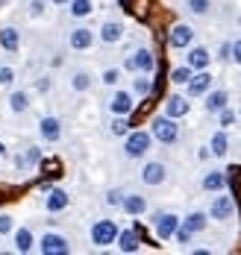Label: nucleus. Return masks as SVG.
Returning a JSON list of instances; mask_svg holds the SVG:
<instances>
[{"mask_svg": "<svg viewBox=\"0 0 241 255\" xmlns=\"http://www.w3.org/2000/svg\"><path fill=\"white\" fill-rule=\"evenodd\" d=\"M150 135H153L159 144H177V138H180V127H177L174 118L159 115V118H153V124H150Z\"/></svg>", "mask_w": 241, "mask_h": 255, "instance_id": "f257e3e1", "label": "nucleus"}, {"mask_svg": "<svg viewBox=\"0 0 241 255\" xmlns=\"http://www.w3.org/2000/svg\"><path fill=\"white\" fill-rule=\"evenodd\" d=\"M150 144H153V135H150V132H144V129H135V132H127L124 153L130 155V158H141V155H147Z\"/></svg>", "mask_w": 241, "mask_h": 255, "instance_id": "f03ea898", "label": "nucleus"}, {"mask_svg": "<svg viewBox=\"0 0 241 255\" xmlns=\"http://www.w3.org/2000/svg\"><path fill=\"white\" fill-rule=\"evenodd\" d=\"M124 68L133 71V74H153V71H156V56L147 50V47H138L133 56H127Z\"/></svg>", "mask_w": 241, "mask_h": 255, "instance_id": "7ed1b4c3", "label": "nucleus"}, {"mask_svg": "<svg viewBox=\"0 0 241 255\" xmlns=\"http://www.w3.org/2000/svg\"><path fill=\"white\" fill-rule=\"evenodd\" d=\"M38 253L41 255H68L71 253V244L59 232H44L41 241H38Z\"/></svg>", "mask_w": 241, "mask_h": 255, "instance_id": "20e7f679", "label": "nucleus"}, {"mask_svg": "<svg viewBox=\"0 0 241 255\" xmlns=\"http://www.w3.org/2000/svg\"><path fill=\"white\" fill-rule=\"evenodd\" d=\"M118 223L115 220H97L94 226H91V244L94 247H109V244H115V238H118Z\"/></svg>", "mask_w": 241, "mask_h": 255, "instance_id": "39448f33", "label": "nucleus"}, {"mask_svg": "<svg viewBox=\"0 0 241 255\" xmlns=\"http://www.w3.org/2000/svg\"><path fill=\"white\" fill-rule=\"evenodd\" d=\"M177 226H180V217L171 214V211H159V214L153 217V232H156L159 241H171L174 232H177Z\"/></svg>", "mask_w": 241, "mask_h": 255, "instance_id": "423d86ee", "label": "nucleus"}, {"mask_svg": "<svg viewBox=\"0 0 241 255\" xmlns=\"http://www.w3.org/2000/svg\"><path fill=\"white\" fill-rule=\"evenodd\" d=\"M233 214H236V200L221 191V197H215L212 205H209V217L224 223V220H233Z\"/></svg>", "mask_w": 241, "mask_h": 255, "instance_id": "0eeeda50", "label": "nucleus"}, {"mask_svg": "<svg viewBox=\"0 0 241 255\" xmlns=\"http://www.w3.org/2000/svg\"><path fill=\"white\" fill-rule=\"evenodd\" d=\"M191 41H194V29H191L188 24H174L171 26L168 44H171L174 50H186V47H191Z\"/></svg>", "mask_w": 241, "mask_h": 255, "instance_id": "6e6552de", "label": "nucleus"}, {"mask_svg": "<svg viewBox=\"0 0 241 255\" xmlns=\"http://www.w3.org/2000/svg\"><path fill=\"white\" fill-rule=\"evenodd\" d=\"M209 88H212V74H209V71H197V74H191V79L186 82L188 97H203Z\"/></svg>", "mask_w": 241, "mask_h": 255, "instance_id": "1a4fd4ad", "label": "nucleus"}, {"mask_svg": "<svg viewBox=\"0 0 241 255\" xmlns=\"http://www.w3.org/2000/svg\"><path fill=\"white\" fill-rule=\"evenodd\" d=\"M38 135H41L47 144H56V141L62 138V121L53 118V115H44V118L38 121Z\"/></svg>", "mask_w": 241, "mask_h": 255, "instance_id": "9d476101", "label": "nucleus"}, {"mask_svg": "<svg viewBox=\"0 0 241 255\" xmlns=\"http://www.w3.org/2000/svg\"><path fill=\"white\" fill-rule=\"evenodd\" d=\"M165 179H168V167H165L162 161H147V164L141 167V182H144V185H153V188H156Z\"/></svg>", "mask_w": 241, "mask_h": 255, "instance_id": "9b49d317", "label": "nucleus"}, {"mask_svg": "<svg viewBox=\"0 0 241 255\" xmlns=\"http://www.w3.org/2000/svg\"><path fill=\"white\" fill-rule=\"evenodd\" d=\"M133 109H135V103H133V94L130 91H115V97L109 100V112L112 115H133Z\"/></svg>", "mask_w": 241, "mask_h": 255, "instance_id": "f8f14e48", "label": "nucleus"}, {"mask_svg": "<svg viewBox=\"0 0 241 255\" xmlns=\"http://www.w3.org/2000/svg\"><path fill=\"white\" fill-rule=\"evenodd\" d=\"M71 203V197H68V191H62V188H47V200H44V208L50 211V214H59V211H65Z\"/></svg>", "mask_w": 241, "mask_h": 255, "instance_id": "ddd939ff", "label": "nucleus"}, {"mask_svg": "<svg viewBox=\"0 0 241 255\" xmlns=\"http://www.w3.org/2000/svg\"><path fill=\"white\" fill-rule=\"evenodd\" d=\"M68 44H71V50H88L94 44V32L88 26H77V29H71Z\"/></svg>", "mask_w": 241, "mask_h": 255, "instance_id": "4468645a", "label": "nucleus"}, {"mask_svg": "<svg viewBox=\"0 0 241 255\" xmlns=\"http://www.w3.org/2000/svg\"><path fill=\"white\" fill-rule=\"evenodd\" d=\"M115 244H118L121 253H138V247H141V235H138V229H124V232H118Z\"/></svg>", "mask_w": 241, "mask_h": 255, "instance_id": "2eb2a0df", "label": "nucleus"}, {"mask_svg": "<svg viewBox=\"0 0 241 255\" xmlns=\"http://www.w3.org/2000/svg\"><path fill=\"white\" fill-rule=\"evenodd\" d=\"M0 47L6 53L21 50V32H18V26H0Z\"/></svg>", "mask_w": 241, "mask_h": 255, "instance_id": "dca6fc26", "label": "nucleus"}, {"mask_svg": "<svg viewBox=\"0 0 241 255\" xmlns=\"http://www.w3.org/2000/svg\"><path fill=\"white\" fill-rule=\"evenodd\" d=\"M188 109H191V103H188L186 97H180V94H171V97H168V103H165V115H168V118H174V121L186 118Z\"/></svg>", "mask_w": 241, "mask_h": 255, "instance_id": "f3484780", "label": "nucleus"}, {"mask_svg": "<svg viewBox=\"0 0 241 255\" xmlns=\"http://www.w3.org/2000/svg\"><path fill=\"white\" fill-rule=\"evenodd\" d=\"M203 97H206L203 106H206V112H209V115H218L221 109H227V106H230V94H227L224 88H218V91H206Z\"/></svg>", "mask_w": 241, "mask_h": 255, "instance_id": "a211bd4d", "label": "nucleus"}, {"mask_svg": "<svg viewBox=\"0 0 241 255\" xmlns=\"http://www.w3.org/2000/svg\"><path fill=\"white\" fill-rule=\"evenodd\" d=\"M209 62H212V56H209L206 47H191L188 56H186V65L191 68V71H206V68H209Z\"/></svg>", "mask_w": 241, "mask_h": 255, "instance_id": "6ab92c4d", "label": "nucleus"}, {"mask_svg": "<svg viewBox=\"0 0 241 255\" xmlns=\"http://www.w3.org/2000/svg\"><path fill=\"white\" fill-rule=\"evenodd\" d=\"M124 38V24L121 21H103L100 26V41L103 44H118Z\"/></svg>", "mask_w": 241, "mask_h": 255, "instance_id": "aec40b11", "label": "nucleus"}, {"mask_svg": "<svg viewBox=\"0 0 241 255\" xmlns=\"http://www.w3.org/2000/svg\"><path fill=\"white\" fill-rule=\"evenodd\" d=\"M121 208H124L127 214L138 217V214H144V211H147V200H144L141 194H124V200H121Z\"/></svg>", "mask_w": 241, "mask_h": 255, "instance_id": "412c9836", "label": "nucleus"}, {"mask_svg": "<svg viewBox=\"0 0 241 255\" xmlns=\"http://www.w3.org/2000/svg\"><path fill=\"white\" fill-rule=\"evenodd\" d=\"M200 188L209 191V194H221V191L227 188V176H224L221 170H209V173L203 176V182H200Z\"/></svg>", "mask_w": 241, "mask_h": 255, "instance_id": "4be33fe9", "label": "nucleus"}, {"mask_svg": "<svg viewBox=\"0 0 241 255\" xmlns=\"http://www.w3.org/2000/svg\"><path fill=\"white\" fill-rule=\"evenodd\" d=\"M180 223H183V226H186L191 235H197V232L206 229V223H209V214H203V211H191L186 220H180Z\"/></svg>", "mask_w": 241, "mask_h": 255, "instance_id": "5701e85b", "label": "nucleus"}, {"mask_svg": "<svg viewBox=\"0 0 241 255\" xmlns=\"http://www.w3.org/2000/svg\"><path fill=\"white\" fill-rule=\"evenodd\" d=\"M6 103H9V112H12V115H24L29 109V94L27 91H12Z\"/></svg>", "mask_w": 241, "mask_h": 255, "instance_id": "b1692460", "label": "nucleus"}, {"mask_svg": "<svg viewBox=\"0 0 241 255\" xmlns=\"http://www.w3.org/2000/svg\"><path fill=\"white\" fill-rule=\"evenodd\" d=\"M227 150H230V138H227V132H215L212 141H209V153L212 155H227Z\"/></svg>", "mask_w": 241, "mask_h": 255, "instance_id": "393cba45", "label": "nucleus"}, {"mask_svg": "<svg viewBox=\"0 0 241 255\" xmlns=\"http://www.w3.org/2000/svg\"><path fill=\"white\" fill-rule=\"evenodd\" d=\"M32 244H35V238H32L29 229H15V250H18V253H29Z\"/></svg>", "mask_w": 241, "mask_h": 255, "instance_id": "a878e982", "label": "nucleus"}, {"mask_svg": "<svg viewBox=\"0 0 241 255\" xmlns=\"http://www.w3.org/2000/svg\"><path fill=\"white\" fill-rule=\"evenodd\" d=\"M68 6H71V15L74 18H88L94 12V3L91 0H68Z\"/></svg>", "mask_w": 241, "mask_h": 255, "instance_id": "bb28decb", "label": "nucleus"}, {"mask_svg": "<svg viewBox=\"0 0 241 255\" xmlns=\"http://www.w3.org/2000/svg\"><path fill=\"white\" fill-rule=\"evenodd\" d=\"M71 88H74V91H88V88H91V74H88V71H77L74 79H71Z\"/></svg>", "mask_w": 241, "mask_h": 255, "instance_id": "cd10ccee", "label": "nucleus"}, {"mask_svg": "<svg viewBox=\"0 0 241 255\" xmlns=\"http://www.w3.org/2000/svg\"><path fill=\"white\" fill-rule=\"evenodd\" d=\"M150 91H153V82L147 77H135L133 79V94H138V97H150Z\"/></svg>", "mask_w": 241, "mask_h": 255, "instance_id": "c85d7f7f", "label": "nucleus"}, {"mask_svg": "<svg viewBox=\"0 0 241 255\" xmlns=\"http://www.w3.org/2000/svg\"><path fill=\"white\" fill-rule=\"evenodd\" d=\"M191 74H194V71H191L188 65H180V68L171 71V82H174V85H186L188 79H191Z\"/></svg>", "mask_w": 241, "mask_h": 255, "instance_id": "c756f323", "label": "nucleus"}, {"mask_svg": "<svg viewBox=\"0 0 241 255\" xmlns=\"http://www.w3.org/2000/svg\"><path fill=\"white\" fill-rule=\"evenodd\" d=\"M130 132V121L124 118V115H115V121H112V135H127Z\"/></svg>", "mask_w": 241, "mask_h": 255, "instance_id": "7c9ffc66", "label": "nucleus"}, {"mask_svg": "<svg viewBox=\"0 0 241 255\" xmlns=\"http://www.w3.org/2000/svg\"><path fill=\"white\" fill-rule=\"evenodd\" d=\"M188 12H194V15L209 12V0H188Z\"/></svg>", "mask_w": 241, "mask_h": 255, "instance_id": "2f4dec72", "label": "nucleus"}, {"mask_svg": "<svg viewBox=\"0 0 241 255\" xmlns=\"http://www.w3.org/2000/svg\"><path fill=\"white\" fill-rule=\"evenodd\" d=\"M118 82H121V71H118V68L103 71V85H118Z\"/></svg>", "mask_w": 241, "mask_h": 255, "instance_id": "473e14b6", "label": "nucleus"}, {"mask_svg": "<svg viewBox=\"0 0 241 255\" xmlns=\"http://www.w3.org/2000/svg\"><path fill=\"white\" fill-rule=\"evenodd\" d=\"M15 82V71L9 65H0V85H12Z\"/></svg>", "mask_w": 241, "mask_h": 255, "instance_id": "72a5a7b5", "label": "nucleus"}, {"mask_svg": "<svg viewBox=\"0 0 241 255\" xmlns=\"http://www.w3.org/2000/svg\"><path fill=\"white\" fill-rule=\"evenodd\" d=\"M218 115H221V127H233V124H236V112H233L230 106H227V109H221Z\"/></svg>", "mask_w": 241, "mask_h": 255, "instance_id": "f704fd0d", "label": "nucleus"}, {"mask_svg": "<svg viewBox=\"0 0 241 255\" xmlns=\"http://www.w3.org/2000/svg\"><path fill=\"white\" fill-rule=\"evenodd\" d=\"M174 238H177V244H188V241H191L194 235H191V232H188L186 226L180 223V226H177V232H174Z\"/></svg>", "mask_w": 241, "mask_h": 255, "instance_id": "c9c22d12", "label": "nucleus"}, {"mask_svg": "<svg viewBox=\"0 0 241 255\" xmlns=\"http://www.w3.org/2000/svg\"><path fill=\"white\" fill-rule=\"evenodd\" d=\"M12 229H15L12 217L9 214H0V235H12Z\"/></svg>", "mask_w": 241, "mask_h": 255, "instance_id": "e433bc0d", "label": "nucleus"}, {"mask_svg": "<svg viewBox=\"0 0 241 255\" xmlns=\"http://www.w3.org/2000/svg\"><path fill=\"white\" fill-rule=\"evenodd\" d=\"M29 15H32V18L44 15V0H29Z\"/></svg>", "mask_w": 241, "mask_h": 255, "instance_id": "4c0bfd02", "label": "nucleus"}, {"mask_svg": "<svg viewBox=\"0 0 241 255\" xmlns=\"http://www.w3.org/2000/svg\"><path fill=\"white\" fill-rule=\"evenodd\" d=\"M230 59H233L236 65H241V38H239V41H233V44H230Z\"/></svg>", "mask_w": 241, "mask_h": 255, "instance_id": "58836bf2", "label": "nucleus"}, {"mask_svg": "<svg viewBox=\"0 0 241 255\" xmlns=\"http://www.w3.org/2000/svg\"><path fill=\"white\" fill-rule=\"evenodd\" d=\"M121 200H124V191H118V188L106 194V203H109V205H121Z\"/></svg>", "mask_w": 241, "mask_h": 255, "instance_id": "ea45409f", "label": "nucleus"}, {"mask_svg": "<svg viewBox=\"0 0 241 255\" xmlns=\"http://www.w3.org/2000/svg\"><path fill=\"white\" fill-rule=\"evenodd\" d=\"M218 59H230V44H221V56Z\"/></svg>", "mask_w": 241, "mask_h": 255, "instance_id": "a19ab883", "label": "nucleus"}, {"mask_svg": "<svg viewBox=\"0 0 241 255\" xmlns=\"http://www.w3.org/2000/svg\"><path fill=\"white\" fill-rule=\"evenodd\" d=\"M47 88H50V82H47V77H44V79H38V91H47Z\"/></svg>", "mask_w": 241, "mask_h": 255, "instance_id": "79ce46f5", "label": "nucleus"}, {"mask_svg": "<svg viewBox=\"0 0 241 255\" xmlns=\"http://www.w3.org/2000/svg\"><path fill=\"white\" fill-rule=\"evenodd\" d=\"M50 3H56V6H62V3H68V0H50Z\"/></svg>", "mask_w": 241, "mask_h": 255, "instance_id": "37998d69", "label": "nucleus"}, {"mask_svg": "<svg viewBox=\"0 0 241 255\" xmlns=\"http://www.w3.org/2000/svg\"><path fill=\"white\" fill-rule=\"evenodd\" d=\"M6 3H9V0H0V9H3V6H6Z\"/></svg>", "mask_w": 241, "mask_h": 255, "instance_id": "c03bdc74", "label": "nucleus"}, {"mask_svg": "<svg viewBox=\"0 0 241 255\" xmlns=\"http://www.w3.org/2000/svg\"><path fill=\"white\" fill-rule=\"evenodd\" d=\"M3 153H6V147H3V144H0V155H3Z\"/></svg>", "mask_w": 241, "mask_h": 255, "instance_id": "a18cd8bd", "label": "nucleus"}]
</instances>
